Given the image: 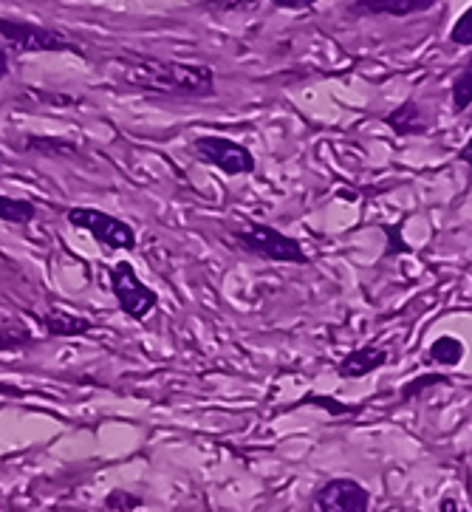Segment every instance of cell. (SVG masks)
Wrapping results in <instances>:
<instances>
[{
	"label": "cell",
	"mask_w": 472,
	"mask_h": 512,
	"mask_svg": "<svg viewBox=\"0 0 472 512\" xmlns=\"http://www.w3.org/2000/svg\"><path fill=\"white\" fill-rule=\"evenodd\" d=\"M66 221L74 230L88 232L108 252H133L136 244H139L136 230H133L128 221L105 213L99 207H68Z\"/></svg>",
	"instance_id": "5"
},
{
	"label": "cell",
	"mask_w": 472,
	"mask_h": 512,
	"mask_svg": "<svg viewBox=\"0 0 472 512\" xmlns=\"http://www.w3.org/2000/svg\"><path fill=\"white\" fill-rule=\"evenodd\" d=\"M439 385H450V377H447V374H441V371L419 374V377L407 380L405 385L399 388V405H407V402H413V399L422 397L424 391H430V388H439Z\"/></svg>",
	"instance_id": "15"
},
{
	"label": "cell",
	"mask_w": 472,
	"mask_h": 512,
	"mask_svg": "<svg viewBox=\"0 0 472 512\" xmlns=\"http://www.w3.org/2000/svg\"><path fill=\"white\" fill-rule=\"evenodd\" d=\"M439 0H351L348 15L351 17H413L424 15Z\"/></svg>",
	"instance_id": "9"
},
{
	"label": "cell",
	"mask_w": 472,
	"mask_h": 512,
	"mask_svg": "<svg viewBox=\"0 0 472 512\" xmlns=\"http://www.w3.org/2000/svg\"><path fill=\"white\" fill-rule=\"evenodd\" d=\"M269 3L280 12H306V9H314L320 0H269Z\"/></svg>",
	"instance_id": "22"
},
{
	"label": "cell",
	"mask_w": 472,
	"mask_h": 512,
	"mask_svg": "<svg viewBox=\"0 0 472 512\" xmlns=\"http://www.w3.org/2000/svg\"><path fill=\"white\" fill-rule=\"evenodd\" d=\"M388 363H391V351L376 346V343H368V346L351 348L345 357H340L337 377L340 380H362V377H371L379 368H385Z\"/></svg>",
	"instance_id": "8"
},
{
	"label": "cell",
	"mask_w": 472,
	"mask_h": 512,
	"mask_svg": "<svg viewBox=\"0 0 472 512\" xmlns=\"http://www.w3.org/2000/svg\"><path fill=\"white\" fill-rule=\"evenodd\" d=\"M108 283H111L119 312L133 323H145L147 317L159 309V292L139 278L131 261H116L108 266Z\"/></svg>",
	"instance_id": "4"
},
{
	"label": "cell",
	"mask_w": 472,
	"mask_h": 512,
	"mask_svg": "<svg viewBox=\"0 0 472 512\" xmlns=\"http://www.w3.org/2000/svg\"><path fill=\"white\" fill-rule=\"evenodd\" d=\"M263 0H201L198 6L210 15H249L258 12Z\"/></svg>",
	"instance_id": "17"
},
{
	"label": "cell",
	"mask_w": 472,
	"mask_h": 512,
	"mask_svg": "<svg viewBox=\"0 0 472 512\" xmlns=\"http://www.w3.org/2000/svg\"><path fill=\"white\" fill-rule=\"evenodd\" d=\"M297 405H317V408H323L331 416H351V413H357L362 408V405L337 402L334 397H323V394H303V397L297 399Z\"/></svg>",
	"instance_id": "18"
},
{
	"label": "cell",
	"mask_w": 472,
	"mask_h": 512,
	"mask_svg": "<svg viewBox=\"0 0 472 512\" xmlns=\"http://www.w3.org/2000/svg\"><path fill=\"white\" fill-rule=\"evenodd\" d=\"M0 40L6 43L3 49L15 51V54H80L85 57V49L74 37L57 32L51 26L23 20V17L0 15Z\"/></svg>",
	"instance_id": "3"
},
{
	"label": "cell",
	"mask_w": 472,
	"mask_h": 512,
	"mask_svg": "<svg viewBox=\"0 0 472 512\" xmlns=\"http://www.w3.org/2000/svg\"><path fill=\"white\" fill-rule=\"evenodd\" d=\"M193 156L201 165L221 170L224 176H252L258 170L255 153L221 133H198L193 139Z\"/></svg>",
	"instance_id": "6"
},
{
	"label": "cell",
	"mask_w": 472,
	"mask_h": 512,
	"mask_svg": "<svg viewBox=\"0 0 472 512\" xmlns=\"http://www.w3.org/2000/svg\"><path fill=\"white\" fill-rule=\"evenodd\" d=\"M26 150H34V153H43V156H54L57 150H66V153H80V148L74 142H66V139H46V136H32L26 145Z\"/></svg>",
	"instance_id": "19"
},
{
	"label": "cell",
	"mask_w": 472,
	"mask_h": 512,
	"mask_svg": "<svg viewBox=\"0 0 472 512\" xmlns=\"http://www.w3.org/2000/svg\"><path fill=\"white\" fill-rule=\"evenodd\" d=\"M461 357H464V346H461V340L450 337V334H444V337H439V340H433L430 348H427V360L436 365H444V368L458 365L461 363Z\"/></svg>",
	"instance_id": "14"
},
{
	"label": "cell",
	"mask_w": 472,
	"mask_h": 512,
	"mask_svg": "<svg viewBox=\"0 0 472 512\" xmlns=\"http://www.w3.org/2000/svg\"><path fill=\"white\" fill-rule=\"evenodd\" d=\"M105 74L116 88L150 94V97L210 100L218 94L215 71L207 63H181V60H164L153 54L122 51L111 60H105Z\"/></svg>",
	"instance_id": "1"
},
{
	"label": "cell",
	"mask_w": 472,
	"mask_h": 512,
	"mask_svg": "<svg viewBox=\"0 0 472 512\" xmlns=\"http://www.w3.org/2000/svg\"><path fill=\"white\" fill-rule=\"evenodd\" d=\"M145 501L139 496H133L128 490H114V493H108L105 498V510L108 512H136L142 507Z\"/></svg>",
	"instance_id": "20"
},
{
	"label": "cell",
	"mask_w": 472,
	"mask_h": 512,
	"mask_svg": "<svg viewBox=\"0 0 472 512\" xmlns=\"http://www.w3.org/2000/svg\"><path fill=\"white\" fill-rule=\"evenodd\" d=\"M40 329L46 337H82V334H91L94 331V320L82 317V314L66 312V309H49L46 314L37 317Z\"/></svg>",
	"instance_id": "10"
},
{
	"label": "cell",
	"mask_w": 472,
	"mask_h": 512,
	"mask_svg": "<svg viewBox=\"0 0 472 512\" xmlns=\"http://www.w3.org/2000/svg\"><path fill=\"white\" fill-rule=\"evenodd\" d=\"M0 173H3V165H0Z\"/></svg>",
	"instance_id": "25"
},
{
	"label": "cell",
	"mask_w": 472,
	"mask_h": 512,
	"mask_svg": "<svg viewBox=\"0 0 472 512\" xmlns=\"http://www.w3.org/2000/svg\"><path fill=\"white\" fill-rule=\"evenodd\" d=\"M450 43L458 46V49H470L472 46V12L470 9H464V15L458 17L456 23H453V29H450Z\"/></svg>",
	"instance_id": "21"
},
{
	"label": "cell",
	"mask_w": 472,
	"mask_h": 512,
	"mask_svg": "<svg viewBox=\"0 0 472 512\" xmlns=\"http://www.w3.org/2000/svg\"><path fill=\"white\" fill-rule=\"evenodd\" d=\"M472 66L461 68L456 74V80L450 85V100H453V111L456 114H467L470 111V102H472Z\"/></svg>",
	"instance_id": "16"
},
{
	"label": "cell",
	"mask_w": 472,
	"mask_h": 512,
	"mask_svg": "<svg viewBox=\"0 0 472 512\" xmlns=\"http://www.w3.org/2000/svg\"><path fill=\"white\" fill-rule=\"evenodd\" d=\"M439 512H467L461 504H458L456 498H441V504H439Z\"/></svg>",
	"instance_id": "24"
},
{
	"label": "cell",
	"mask_w": 472,
	"mask_h": 512,
	"mask_svg": "<svg viewBox=\"0 0 472 512\" xmlns=\"http://www.w3.org/2000/svg\"><path fill=\"white\" fill-rule=\"evenodd\" d=\"M12 74V63H9V51L0 46V83Z\"/></svg>",
	"instance_id": "23"
},
{
	"label": "cell",
	"mask_w": 472,
	"mask_h": 512,
	"mask_svg": "<svg viewBox=\"0 0 472 512\" xmlns=\"http://www.w3.org/2000/svg\"><path fill=\"white\" fill-rule=\"evenodd\" d=\"M34 346L32 329L23 323H3L0 326V354H20Z\"/></svg>",
	"instance_id": "13"
},
{
	"label": "cell",
	"mask_w": 472,
	"mask_h": 512,
	"mask_svg": "<svg viewBox=\"0 0 472 512\" xmlns=\"http://www.w3.org/2000/svg\"><path fill=\"white\" fill-rule=\"evenodd\" d=\"M382 122L391 128L396 136H422L430 128L424 108L416 100H405L399 108H393L391 114L382 116Z\"/></svg>",
	"instance_id": "11"
},
{
	"label": "cell",
	"mask_w": 472,
	"mask_h": 512,
	"mask_svg": "<svg viewBox=\"0 0 472 512\" xmlns=\"http://www.w3.org/2000/svg\"><path fill=\"white\" fill-rule=\"evenodd\" d=\"M40 213L34 199H15V196H3L0 193V221L3 224H15V227H29Z\"/></svg>",
	"instance_id": "12"
},
{
	"label": "cell",
	"mask_w": 472,
	"mask_h": 512,
	"mask_svg": "<svg viewBox=\"0 0 472 512\" xmlns=\"http://www.w3.org/2000/svg\"><path fill=\"white\" fill-rule=\"evenodd\" d=\"M309 512H371V493L357 479L337 476L311 493Z\"/></svg>",
	"instance_id": "7"
},
{
	"label": "cell",
	"mask_w": 472,
	"mask_h": 512,
	"mask_svg": "<svg viewBox=\"0 0 472 512\" xmlns=\"http://www.w3.org/2000/svg\"><path fill=\"white\" fill-rule=\"evenodd\" d=\"M232 247L241 249L246 255H255L269 264H292V266H311V255L303 247V241H297L294 235L280 232L272 224L261 221H249L244 227L229 235Z\"/></svg>",
	"instance_id": "2"
}]
</instances>
